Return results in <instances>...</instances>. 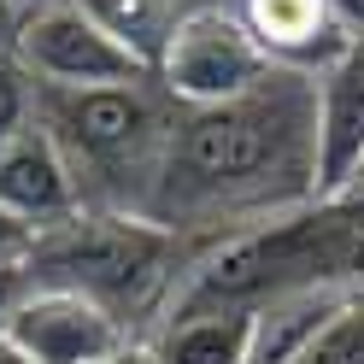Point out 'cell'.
<instances>
[{"instance_id":"6","label":"cell","mask_w":364,"mask_h":364,"mask_svg":"<svg viewBox=\"0 0 364 364\" xmlns=\"http://www.w3.org/2000/svg\"><path fill=\"white\" fill-rule=\"evenodd\" d=\"M12 53L36 71L48 88H118V82H153V71L135 59L124 41H112L88 12L59 6L18 24Z\"/></svg>"},{"instance_id":"19","label":"cell","mask_w":364,"mask_h":364,"mask_svg":"<svg viewBox=\"0 0 364 364\" xmlns=\"http://www.w3.org/2000/svg\"><path fill=\"white\" fill-rule=\"evenodd\" d=\"M12 41H18V6L0 0V48H12Z\"/></svg>"},{"instance_id":"9","label":"cell","mask_w":364,"mask_h":364,"mask_svg":"<svg viewBox=\"0 0 364 364\" xmlns=\"http://www.w3.org/2000/svg\"><path fill=\"white\" fill-rule=\"evenodd\" d=\"M0 206L36 218L41 230L82 206L77 176L65 165V153L53 147V135L41 129V118H36V129H24L6 153H0Z\"/></svg>"},{"instance_id":"21","label":"cell","mask_w":364,"mask_h":364,"mask_svg":"<svg viewBox=\"0 0 364 364\" xmlns=\"http://www.w3.org/2000/svg\"><path fill=\"white\" fill-rule=\"evenodd\" d=\"M176 6H182V12H188V6H218V0H176Z\"/></svg>"},{"instance_id":"11","label":"cell","mask_w":364,"mask_h":364,"mask_svg":"<svg viewBox=\"0 0 364 364\" xmlns=\"http://www.w3.org/2000/svg\"><path fill=\"white\" fill-rule=\"evenodd\" d=\"M247 335H253V311H194V317H171L147 358L153 364H247Z\"/></svg>"},{"instance_id":"23","label":"cell","mask_w":364,"mask_h":364,"mask_svg":"<svg viewBox=\"0 0 364 364\" xmlns=\"http://www.w3.org/2000/svg\"><path fill=\"white\" fill-rule=\"evenodd\" d=\"M353 188H364V176H358V182H353Z\"/></svg>"},{"instance_id":"14","label":"cell","mask_w":364,"mask_h":364,"mask_svg":"<svg viewBox=\"0 0 364 364\" xmlns=\"http://www.w3.org/2000/svg\"><path fill=\"white\" fill-rule=\"evenodd\" d=\"M294 364H364V288H353V300L329 317V329Z\"/></svg>"},{"instance_id":"10","label":"cell","mask_w":364,"mask_h":364,"mask_svg":"<svg viewBox=\"0 0 364 364\" xmlns=\"http://www.w3.org/2000/svg\"><path fill=\"white\" fill-rule=\"evenodd\" d=\"M353 300L347 282H311L277 294L253 311V335H247V364H294L317 335L329 329V317Z\"/></svg>"},{"instance_id":"3","label":"cell","mask_w":364,"mask_h":364,"mask_svg":"<svg viewBox=\"0 0 364 364\" xmlns=\"http://www.w3.org/2000/svg\"><path fill=\"white\" fill-rule=\"evenodd\" d=\"M36 288H77L88 300L129 317V306L153 300L159 288H176V230L153 223L141 212H106L77 206L41 230L30 259Z\"/></svg>"},{"instance_id":"20","label":"cell","mask_w":364,"mask_h":364,"mask_svg":"<svg viewBox=\"0 0 364 364\" xmlns=\"http://www.w3.org/2000/svg\"><path fill=\"white\" fill-rule=\"evenodd\" d=\"M0 364H30V353L12 341V329H6V323H0Z\"/></svg>"},{"instance_id":"18","label":"cell","mask_w":364,"mask_h":364,"mask_svg":"<svg viewBox=\"0 0 364 364\" xmlns=\"http://www.w3.org/2000/svg\"><path fill=\"white\" fill-rule=\"evenodd\" d=\"M18 6V24H30V18H41V12H59V6H77V0H12Z\"/></svg>"},{"instance_id":"4","label":"cell","mask_w":364,"mask_h":364,"mask_svg":"<svg viewBox=\"0 0 364 364\" xmlns=\"http://www.w3.org/2000/svg\"><path fill=\"white\" fill-rule=\"evenodd\" d=\"M277 71L270 53L253 41V30L241 24V12L230 6H188L176 18V30L165 41V59H159L153 82L165 95L194 112V106H223L241 100Z\"/></svg>"},{"instance_id":"15","label":"cell","mask_w":364,"mask_h":364,"mask_svg":"<svg viewBox=\"0 0 364 364\" xmlns=\"http://www.w3.org/2000/svg\"><path fill=\"white\" fill-rule=\"evenodd\" d=\"M36 241H41V223H36V218L0 206V270H30Z\"/></svg>"},{"instance_id":"8","label":"cell","mask_w":364,"mask_h":364,"mask_svg":"<svg viewBox=\"0 0 364 364\" xmlns=\"http://www.w3.org/2000/svg\"><path fill=\"white\" fill-rule=\"evenodd\" d=\"M235 12L270 53V65H288V71H323L353 41L329 0H241Z\"/></svg>"},{"instance_id":"2","label":"cell","mask_w":364,"mask_h":364,"mask_svg":"<svg viewBox=\"0 0 364 364\" xmlns=\"http://www.w3.org/2000/svg\"><path fill=\"white\" fill-rule=\"evenodd\" d=\"M41 129L65 153L82 206L147 218V194L171 141V129L159 124V106L147 100V82H118V88L41 82Z\"/></svg>"},{"instance_id":"22","label":"cell","mask_w":364,"mask_h":364,"mask_svg":"<svg viewBox=\"0 0 364 364\" xmlns=\"http://www.w3.org/2000/svg\"><path fill=\"white\" fill-rule=\"evenodd\" d=\"M135 358H141V353H129V358H118V364H135Z\"/></svg>"},{"instance_id":"7","label":"cell","mask_w":364,"mask_h":364,"mask_svg":"<svg viewBox=\"0 0 364 364\" xmlns=\"http://www.w3.org/2000/svg\"><path fill=\"white\" fill-rule=\"evenodd\" d=\"M364 176V41L311 71V200H335Z\"/></svg>"},{"instance_id":"16","label":"cell","mask_w":364,"mask_h":364,"mask_svg":"<svg viewBox=\"0 0 364 364\" xmlns=\"http://www.w3.org/2000/svg\"><path fill=\"white\" fill-rule=\"evenodd\" d=\"M30 294V270H0V323L12 317V306Z\"/></svg>"},{"instance_id":"12","label":"cell","mask_w":364,"mask_h":364,"mask_svg":"<svg viewBox=\"0 0 364 364\" xmlns=\"http://www.w3.org/2000/svg\"><path fill=\"white\" fill-rule=\"evenodd\" d=\"M77 12H88L112 41H124L147 71H159L165 41H171L176 18H182L176 0H77Z\"/></svg>"},{"instance_id":"5","label":"cell","mask_w":364,"mask_h":364,"mask_svg":"<svg viewBox=\"0 0 364 364\" xmlns=\"http://www.w3.org/2000/svg\"><path fill=\"white\" fill-rule=\"evenodd\" d=\"M30 364H118L129 358V323L77 288H36L6 317Z\"/></svg>"},{"instance_id":"17","label":"cell","mask_w":364,"mask_h":364,"mask_svg":"<svg viewBox=\"0 0 364 364\" xmlns=\"http://www.w3.org/2000/svg\"><path fill=\"white\" fill-rule=\"evenodd\" d=\"M335 18H341V30H347L353 41H364V0H329Z\"/></svg>"},{"instance_id":"24","label":"cell","mask_w":364,"mask_h":364,"mask_svg":"<svg viewBox=\"0 0 364 364\" xmlns=\"http://www.w3.org/2000/svg\"><path fill=\"white\" fill-rule=\"evenodd\" d=\"M135 364H147V353H141V358H135Z\"/></svg>"},{"instance_id":"1","label":"cell","mask_w":364,"mask_h":364,"mask_svg":"<svg viewBox=\"0 0 364 364\" xmlns=\"http://www.w3.org/2000/svg\"><path fill=\"white\" fill-rule=\"evenodd\" d=\"M277 182L311 200V71L277 65L253 95L182 112L159 159L147 218L182 230L188 218H277Z\"/></svg>"},{"instance_id":"13","label":"cell","mask_w":364,"mask_h":364,"mask_svg":"<svg viewBox=\"0 0 364 364\" xmlns=\"http://www.w3.org/2000/svg\"><path fill=\"white\" fill-rule=\"evenodd\" d=\"M41 118V82L12 48H0V153Z\"/></svg>"}]
</instances>
